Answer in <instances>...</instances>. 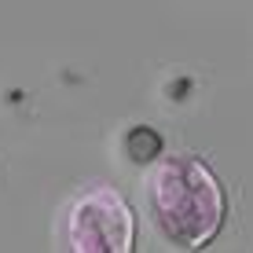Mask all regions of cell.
<instances>
[{"mask_svg": "<svg viewBox=\"0 0 253 253\" xmlns=\"http://www.w3.org/2000/svg\"><path fill=\"white\" fill-rule=\"evenodd\" d=\"M139 202L151 231L169 250H202L220 235L228 195L216 172L195 154H165L139 180Z\"/></svg>", "mask_w": 253, "mask_h": 253, "instance_id": "obj_1", "label": "cell"}, {"mask_svg": "<svg viewBox=\"0 0 253 253\" xmlns=\"http://www.w3.org/2000/svg\"><path fill=\"white\" fill-rule=\"evenodd\" d=\"M55 246L70 253H128L136 250V213L118 187H81L55 216Z\"/></svg>", "mask_w": 253, "mask_h": 253, "instance_id": "obj_2", "label": "cell"}]
</instances>
